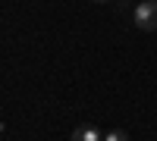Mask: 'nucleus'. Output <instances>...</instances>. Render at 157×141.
<instances>
[{
  "instance_id": "nucleus-1",
  "label": "nucleus",
  "mask_w": 157,
  "mask_h": 141,
  "mask_svg": "<svg viewBox=\"0 0 157 141\" xmlns=\"http://www.w3.org/2000/svg\"><path fill=\"white\" fill-rule=\"evenodd\" d=\"M135 25L145 28V32L157 28V0H141L135 6Z\"/></svg>"
},
{
  "instance_id": "nucleus-2",
  "label": "nucleus",
  "mask_w": 157,
  "mask_h": 141,
  "mask_svg": "<svg viewBox=\"0 0 157 141\" xmlns=\"http://www.w3.org/2000/svg\"><path fill=\"white\" fill-rule=\"evenodd\" d=\"M72 141H104V135L94 129V125H82V129L72 132Z\"/></svg>"
},
{
  "instance_id": "nucleus-3",
  "label": "nucleus",
  "mask_w": 157,
  "mask_h": 141,
  "mask_svg": "<svg viewBox=\"0 0 157 141\" xmlns=\"http://www.w3.org/2000/svg\"><path fill=\"white\" fill-rule=\"evenodd\" d=\"M104 141H129V135L123 129H110V132H104Z\"/></svg>"
},
{
  "instance_id": "nucleus-4",
  "label": "nucleus",
  "mask_w": 157,
  "mask_h": 141,
  "mask_svg": "<svg viewBox=\"0 0 157 141\" xmlns=\"http://www.w3.org/2000/svg\"><path fill=\"white\" fill-rule=\"evenodd\" d=\"M94 3H107V0H94Z\"/></svg>"
}]
</instances>
